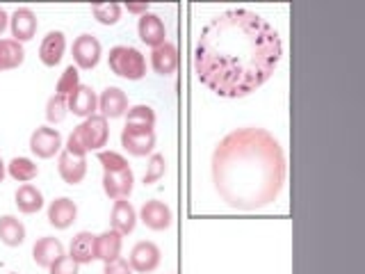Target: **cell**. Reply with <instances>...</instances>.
I'll list each match as a JSON object with an SVG mask.
<instances>
[{
  "instance_id": "obj_33",
  "label": "cell",
  "mask_w": 365,
  "mask_h": 274,
  "mask_svg": "<svg viewBox=\"0 0 365 274\" xmlns=\"http://www.w3.org/2000/svg\"><path fill=\"white\" fill-rule=\"evenodd\" d=\"M48 274H80V265L71 256L64 254L62 258H57L48 268Z\"/></svg>"
},
{
  "instance_id": "obj_16",
  "label": "cell",
  "mask_w": 365,
  "mask_h": 274,
  "mask_svg": "<svg viewBox=\"0 0 365 274\" xmlns=\"http://www.w3.org/2000/svg\"><path fill=\"white\" fill-rule=\"evenodd\" d=\"M128 96L119 87L103 89V94L98 96V110L103 119H119L128 112Z\"/></svg>"
},
{
  "instance_id": "obj_10",
  "label": "cell",
  "mask_w": 365,
  "mask_h": 274,
  "mask_svg": "<svg viewBox=\"0 0 365 274\" xmlns=\"http://www.w3.org/2000/svg\"><path fill=\"white\" fill-rule=\"evenodd\" d=\"M9 30H11V39L19 44H26L34 39V34L39 30V21L34 16L32 9L19 7L14 14L9 16Z\"/></svg>"
},
{
  "instance_id": "obj_12",
  "label": "cell",
  "mask_w": 365,
  "mask_h": 274,
  "mask_svg": "<svg viewBox=\"0 0 365 274\" xmlns=\"http://www.w3.org/2000/svg\"><path fill=\"white\" fill-rule=\"evenodd\" d=\"M137 34H140V39L148 46V49H158V46H163L167 41V28H165V21L160 19L158 14H144L137 21Z\"/></svg>"
},
{
  "instance_id": "obj_18",
  "label": "cell",
  "mask_w": 365,
  "mask_h": 274,
  "mask_svg": "<svg viewBox=\"0 0 365 274\" xmlns=\"http://www.w3.org/2000/svg\"><path fill=\"white\" fill-rule=\"evenodd\" d=\"M137 226V210L133 208V203L128 199L114 201L112 213H110V228L121 235H128L135 231Z\"/></svg>"
},
{
  "instance_id": "obj_7",
  "label": "cell",
  "mask_w": 365,
  "mask_h": 274,
  "mask_svg": "<svg viewBox=\"0 0 365 274\" xmlns=\"http://www.w3.org/2000/svg\"><path fill=\"white\" fill-rule=\"evenodd\" d=\"M160 260H163V251H160V247L155 243H151V240H142V243H137L130 249L128 265L137 274H151L158 270Z\"/></svg>"
},
{
  "instance_id": "obj_30",
  "label": "cell",
  "mask_w": 365,
  "mask_h": 274,
  "mask_svg": "<svg viewBox=\"0 0 365 274\" xmlns=\"http://www.w3.org/2000/svg\"><path fill=\"white\" fill-rule=\"evenodd\" d=\"M98 163L103 167V174H119V171L130 169L128 160L117 151H98Z\"/></svg>"
},
{
  "instance_id": "obj_6",
  "label": "cell",
  "mask_w": 365,
  "mask_h": 274,
  "mask_svg": "<svg viewBox=\"0 0 365 274\" xmlns=\"http://www.w3.org/2000/svg\"><path fill=\"white\" fill-rule=\"evenodd\" d=\"M62 133L51 126H39L37 131L30 135V151L41 158V160H51L55 156L62 153Z\"/></svg>"
},
{
  "instance_id": "obj_9",
  "label": "cell",
  "mask_w": 365,
  "mask_h": 274,
  "mask_svg": "<svg viewBox=\"0 0 365 274\" xmlns=\"http://www.w3.org/2000/svg\"><path fill=\"white\" fill-rule=\"evenodd\" d=\"M137 220H142V224L146 228H151V231H167L171 222H174V215H171V208L165 201L151 199V201H144Z\"/></svg>"
},
{
  "instance_id": "obj_31",
  "label": "cell",
  "mask_w": 365,
  "mask_h": 274,
  "mask_svg": "<svg viewBox=\"0 0 365 274\" xmlns=\"http://www.w3.org/2000/svg\"><path fill=\"white\" fill-rule=\"evenodd\" d=\"M68 114V98L60 96V94H53L46 103V119L51 123H62Z\"/></svg>"
},
{
  "instance_id": "obj_2",
  "label": "cell",
  "mask_w": 365,
  "mask_h": 274,
  "mask_svg": "<svg viewBox=\"0 0 365 274\" xmlns=\"http://www.w3.org/2000/svg\"><path fill=\"white\" fill-rule=\"evenodd\" d=\"M210 174L228 208L254 213L279 199L285 186V153L265 128H237L215 146Z\"/></svg>"
},
{
  "instance_id": "obj_34",
  "label": "cell",
  "mask_w": 365,
  "mask_h": 274,
  "mask_svg": "<svg viewBox=\"0 0 365 274\" xmlns=\"http://www.w3.org/2000/svg\"><path fill=\"white\" fill-rule=\"evenodd\" d=\"M103 274H133V268L128 265V260L117 258V260H112L103 268Z\"/></svg>"
},
{
  "instance_id": "obj_37",
  "label": "cell",
  "mask_w": 365,
  "mask_h": 274,
  "mask_svg": "<svg viewBox=\"0 0 365 274\" xmlns=\"http://www.w3.org/2000/svg\"><path fill=\"white\" fill-rule=\"evenodd\" d=\"M5 176H7V165H5V160L0 158V183L5 181Z\"/></svg>"
},
{
  "instance_id": "obj_11",
  "label": "cell",
  "mask_w": 365,
  "mask_h": 274,
  "mask_svg": "<svg viewBox=\"0 0 365 274\" xmlns=\"http://www.w3.org/2000/svg\"><path fill=\"white\" fill-rule=\"evenodd\" d=\"M57 171L66 186H78L87 176V156H73L62 148L60 158H57Z\"/></svg>"
},
{
  "instance_id": "obj_17",
  "label": "cell",
  "mask_w": 365,
  "mask_h": 274,
  "mask_svg": "<svg viewBox=\"0 0 365 274\" xmlns=\"http://www.w3.org/2000/svg\"><path fill=\"white\" fill-rule=\"evenodd\" d=\"M76 220H78V206H76L73 199L60 197V199L51 201V206H48V224L53 228H57V231H64V228H68Z\"/></svg>"
},
{
  "instance_id": "obj_8",
  "label": "cell",
  "mask_w": 365,
  "mask_h": 274,
  "mask_svg": "<svg viewBox=\"0 0 365 274\" xmlns=\"http://www.w3.org/2000/svg\"><path fill=\"white\" fill-rule=\"evenodd\" d=\"M71 53H73V62L78 66V71L80 68H83V71H91V68H96L101 62L103 46L94 34H80L73 41Z\"/></svg>"
},
{
  "instance_id": "obj_5",
  "label": "cell",
  "mask_w": 365,
  "mask_h": 274,
  "mask_svg": "<svg viewBox=\"0 0 365 274\" xmlns=\"http://www.w3.org/2000/svg\"><path fill=\"white\" fill-rule=\"evenodd\" d=\"M80 137V142H83L85 151H103V146L108 144L110 140V126H108V119H103L101 114H94V117L85 119L83 123L73 128Z\"/></svg>"
},
{
  "instance_id": "obj_21",
  "label": "cell",
  "mask_w": 365,
  "mask_h": 274,
  "mask_svg": "<svg viewBox=\"0 0 365 274\" xmlns=\"http://www.w3.org/2000/svg\"><path fill=\"white\" fill-rule=\"evenodd\" d=\"M151 68L158 76H171L178 68V49L171 41L151 51Z\"/></svg>"
},
{
  "instance_id": "obj_23",
  "label": "cell",
  "mask_w": 365,
  "mask_h": 274,
  "mask_svg": "<svg viewBox=\"0 0 365 274\" xmlns=\"http://www.w3.org/2000/svg\"><path fill=\"white\" fill-rule=\"evenodd\" d=\"M94 233L89 231H80L73 240L71 245H68V256H71L78 265H89L94 258Z\"/></svg>"
},
{
  "instance_id": "obj_29",
  "label": "cell",
  "mask_w": 365,
  "mask_h": 274,
  "mask_svg": "<svg viewBox=\"0 0 365 274\" xmlns=\"http://www.w3.org/2000/svg\"><path fill=\"white\" fill-rule=\"evenodd\" d=\"M80 87V71L78 66H66L64 73L60 76V80H57V87H55V94H60L64 98H68L73 94V91Z\"/></svg>"
},
{
  "instance_id": "obj_14",
  "label": "cell",
  "mask_w": 365,
  "mask_h": 274,
  "mask_svg": "<svg viewBox=\"0 0 365 274\" xmlns=\"http://www.w3.org/2000/svg\"><path fill=\"white\" fill-rule=\"evenodd\" d=\"M135 188V174L133 169L119 171V174H103V192L112 201L128 199Z\"/></svg>"
},
{
  "instance_id": "obj_24",
  "label": "cell",
  "mask_w": 365,
  "mask_h": 274,
  "mask_svg": "<svg viewBox=\"0 0 365 274\" xmlns=\"http://www.w3.org/2000/svg\"><path fill=\"white\" fill-rule=\"evenodd\" d=\"M0 243L7 247H21L26 243V226L14 215L0 217Z\"/></svg>"
},
{
  "instance_id": "obj_13",
  "label": "cell",
  "mask_w": 365,
  "mask_h": 274,
  "mask_svg": "<svg viewBox=\"0 0 365 274\" xmlns=\"http://www.w3.org/2000/svg\"><path fill=\"white\" fill-rule=\"evenodd\" d=\"M121 247H123V235L117 231H103L94 238V258L101 260L103 265L121 258Z\"/></svg>"
},
{
  "instance_id": "obj_36",
  "label": "cell",
  "mask_w": 365,
  "mask_h": 274,
  "mask_svg": "<svg viewBox=\"0 0 365 274\" xmlns=\"http://www.w3.org/2000/svg\"><path fill=\"white\" fill-rule=\"evenodd\" d=\"M7 28H9V14H7L3 7H0V37H3V32Z\"/></svg>"
},
{
  "instance_id": "obj_3",
  "label": "cell",
  "mask_w": 365,
  "mask_h": 274,
  "mask_svg": "<svg viewBox=\"0 0 365 274\" xmlns=\"http://www.w3.org/2000/svg\"><path fill=\"white\" fill-rule=\"evenodd\" d=\"M110 71L123 80H142L146 76V57L133 46H114L108 55Z\"/></svg>"
},
{
  "instance_id": "obj_20",
  "label": "cell",
  "mask_w": 365,
  "mask_h": 274,
  "mask_svg": "<svg viewBox=\"0 0 365 274\" xmlns=\"http://www.w3.org/2000/svg\"><path fill=\"white\" fill-rule=\"evenodd\" d=\"M64 256V245L57 238H39L37 243L32 245V260L37 263V268L48 270L57 258Z\"/></svg>"
},
{
  "instance_id": "obj_27",
  "label": "cell",
  "mask_w": 365,
  "mask_h": 274,
  "mask_svg": "<svg viewBox=\"0 0 365 274\" xmlns=\"http://www.w3.org/2000/svg\"><path fill=\"white\" fill-rule=\"evenodd\" d=\"M123 7L119 3H96L91 5V16H94L101 26H117L121 21Z\"/></svg>"
},
{
  "instance_id": "obj_32",
  "label": "cell",
  "mask_w": 365,
  "mask_h": 274,
  "mask_svg": "<svg viewBox=\"0 0 365 274\" xmlns=\"http://www.w3.org/2000/svg\"><path fill=\"white\" fill-rule=\"evenodd\" d=\"M167 174V158L163 153H151L146 165V174H144V186H153L160 178Z\"/></svg>"
},
{
  "instance_id": "obj_25",
  "label": "cell",
  "mask_w": 365,
  "mask_h": 274,
  "mask_svg": "<svg viewBox=\"0 0 365 274\" xmlns=\"http://www.w3.org/2000/svg\"><path fill=\"white\" fill-rule=\"evenodd\" d=\"M26 62L23 44L14 39H0V71H11Z\"/></svg>"
},
{
  "instance_id": "obj_26",
  "label": "cell",
  "mask_w": 365,
  "mask_h": 274,
  "mask_svg": "<svg viewBox=\"0 0 365 274\" xmlns=\"http://www.w3.org/2000/svg\"><path fill=\"white\" fill-rule=\"evenodd\" d=\"M7 174L16 183H30V181H34L39 176V165L34 163V160L26 158V156H16V158L9 160Z\"/></svg>"
},
{
  "instance_id": "obj_35",
  "label": "cell",
  "mask_w": 365,
  "mask_h": 274,
  "mask_svg": "<svg viewBox=\"0 0 365 274\" xmlns=\"http://www.w3.org/2000/svg\"><path fill=\"white\" fill-rule=\"evenodd\" d=\"M125 9L130 11V14H137V16H144L148 14V3H128Z\"/></svg>"
},
{
  "instance_id": "obj_22",
  "label": "cell",
  "mask_w": 365,
  "mask_h": 274,
  "mask_svg": "<svg viewBox=\"0 0 365 274\" xmlns=\"http://www.w3.org/2000/svg\"><path fill=\"white\" fill-rule=\"evenodd\" d=\"M14 203L23 215H34L43 208V194L30 183H23L14 194Z\"/></svg>"
},
{
  "instance_id": "obj_19",
  "label": "cell",
  "mask_w": 365,
  "mask_h": 274,
  "mask_svg": "<svg viewBox=\"0 0 365 274\" xmlns=\"http://www.w3.org/2000/svg\"><path fill=\"white\" fill-rule=\"evenodd\" d=\"M96 110H98V96H96V91L87 85H80L73 94L68 96V112H73L80 119L94 117Z\"/></svg>"
},
{
  "instance_id": "obj_4",
  "label": "cell",
  "mask_w": 365,
  "mask_h": 274,
  "mask_svg": "<svg viewBox=\"0 0 365 274\" xmlns=\"http://www.w3.org/2000/svg\"><path fill=\"white\" fill-rule=\"evenodd\" d=\"M121 146L125 153L135 158L151 156L155 148V131L142 128V126H123L121 131Z\"/></svg>"
},
{
  "instance_id": "obj_28",
  "label": "cell",
  "mask_w": 365,
  "mask_h": 274,
  "mask_svg": "<svg viewBox=\"0 0 365 274\" xmlns=\"http://www.w3.org/2000/svg\"><path fill=\"white\" fill-rule=\"evenodd\" d=\"M125 126H142V128H153L155 126V110L151 106H133L125 112Z\"/></svg>"
},
{
  "instance_id": "obj_15",
  "label": "cell",
  "mask_w": 365,
  "mask_h": 274,
  "mask_svg": "<svg viewBox=\"0 0 365 274\" xmlns=\"http://www.w3.org/2000/svg\"><path fill=\"white\" fill-rule=\"evenodd\" d=\"M66 53V37L62 30H51L48 34L43 37L41 46H39V60L43 66H57L62 62V57Z\"/></svg>"
},
{
  "instance_id": "obj_38",
  "label": "cell",
  "mask_w": 365,
  "mask_h": 274,
  "mask_svg": "<svg viewBox=\"0 0 365 274\" xmlns=\"http://www.w3.org/2000/svg\"><path fill=\"white\" fill-rule=\"evenodd\" d=\"M11 274H16V272H11Z\"/></svg>"
},
{
  "instance_id": "obj_1",
  "label": "cell",
  "mask_w": 365,
  "mask_h": 274,
  "mask_svg": "<svg viewBox=\"0 0 365 274\" xmlns=\"http://www.w3.org/2000/svg\"><path fill=\"white\" fill-rule=\"evenodd\" d=\"M283 57V41L260 14L228 9L205 23L194 46V73L224 98L254 94L274 76Z\"/></svg>"
}]
</instances>
